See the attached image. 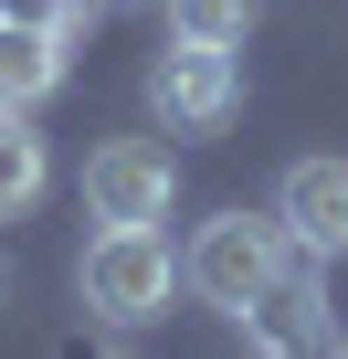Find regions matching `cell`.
Segmentation results:
<instances>
[{
    "label": "cell",
    "mask_w": 348,
    "mask_h": 359,
    "mask_svg": "<svg viewBox=\"0 0 348 359\" xmlns=\"http://www.w3.org/2000/svg\"><path fill=\"white\" fill-rule=\"evenodd\" d=\"M106 359H127V348H106Z\"/></svg>",
    "instance_id": "cell-11"
},
{
    "label": "cell",
    "mask_w": 348,
    "mask_h": 359,
    "mask_svg": "<svg viewBox=\"0 0 348 359\" xmlns=\"http://www.w3.org/2000/svg\"><path fill=\"white\" fill-rule=\"evenodd\" d=\"M274 222H285L295 254L337 264V254H348V158H295V169L274 180Z\"/></svg>",
    "instance_id": "cell-6"
},
{
    "label": "cell",
    "mask_w": 348,
    "mask_h": 359,
    "mask_svg": "<svg viewBox=\"0 0 348 359\" xmlns=\"http://www.w3.org/2000/svg\"><path fill=\"white\" fill-rule=\"evenodd\" d=\"M169 32H180V43H243L253 32V0H169Z\"/></svg>",
    "instance_id": "cell-9"
},
{
    "label": "cell",
    "mask_w": 348,
    "mask_h": 359,
    "mask_svg": "<svg viewBox=\"0 0 348 359\" xmlns=\"http://www.w3.org/2000/svg\"><path fill=\"white\" fill-rule=\"evenodd\" d=\"M148 106L180 127V137H211V127H232V106H243L232 43H180V32H169V43H158V64H148Z\"/></svg>",
    "instance_id": "cell-3"
},
{
    "label": "cell",
    "mask_w": 348,
    "mask_h": 359,
    "mask_svg": "<svg viewBox=\"0 0 348 359\" xmlns=\"http://www.w3.org/2000/svg\"><path fill=\"white\" fill-rule=\"evenodd\" d=\"M43 180H53V158H43L32 116H11V106H0V222H11V212H32V201H43Z\"/></svg>",
    "instance_id": "cell-8"
},
{
    "label": "cell",
    "mask_w": 348,
    "mask_h": 359,
    "mask_svg": "<svg viewBox=\"0 0 348 359\" xmlns=\"http://www.w3.org/2000/svg\"><path fill=\"white\" fill-rule=\"evenodd\" d=\"M253 359H274V348H253Z\"/></svg>",
    "instance_id": "cell-13"
},
{
    "label": "cell",
    "mask_w": 348,
    "mask_h": 359,
    "mask_svg": "<svg viewBox=\"0 0 348 359\" xmlns=\"http://www.w3.org/2000/svg\"><path fill=\"white\" fill-rule=\"evenodd\" d=\"M337 359H348V338H337Z\"/></svg>",
    "instance_id": "cell-12"
},
{
    "label": "cell",
    "mask_w": 348,
    "mask_h": 359,
    "mask_svg": "<svg viewBox=\"0 0 348 359\" xmlns=\"http://www.w3.org/2000/svg\"><path fill=\"white\" fill-rule=\"evenodd\" d=\"M74 285H85V317H106V327H148V317H169V296H180V254H169L158 222H106V233L85 243Z\"/></svg>",
    "instance_id": "cell-1"
},
{
    "label": "cell",
    "mask_w": 348,
    "mask_h": 359,
    "mask_svg": "<svg viewBox=\"0 0 348 359\" xmlns=\"http://www.w3.org/2000/svg\"><path fill=\"white\" fill-rule=\"evenodd\" d=\"M285 264H295V243H285V222H274V212H264V222H253V212H211V222H201V243L180 254V285H190L201 306H222V317H253V306H264V285H274Z\"/></svg>",
    "instance_id": "cell-2"
},
{
    "label": "cell",
    "mask_w": 348,
    "mask_h": 359,
    "mask_svg": "<svg viewBox=\"0 0 348 359\" xmlns=\"http://www.w3.org/2000/svg\"><path fill=\"white\" fill-rule=\"evenodd\" d=\"M64 53H74V32H32V22H0V106H11V116H32V106L64 85Z\"/></svg>",
    "instance_id": "cell-7"
},
{
    "label": "cell",
    "mask_w": 348,
    "mask_h": 359,
    "mask_svg": "<svg viewBox=\"0 0 348 359\" xmlns=\"http://www.w3.org/2000/svg\"><path fill=\"white\" fill-rule=\"evenodd\" d=\"M0 22H32V32H85V0H0Z\"/></svg>",
    "instance_id": "cell-10"
},
{
    "label": "cell",
    "mask_w": 348,
    "mask_h": 359,
    "mask_svg": "<svg viewBox=\"0 0 348 359\" xmlns=\"http://www.w3.org/2000/svg\"><path fill=\"white\" fill-rule=\"evenodd\" d=\"M169 191H180V169H169L158 137H106L85 158V212L95 222H169Z\"/></svg>",
    "instance_id": "cell-4"
},
{
    "label": "cell",
    "mask_w": 348,
    "mask_h": 359,
    "mask_svg": "<svg viewBox=\"0 0 348 359\" xmlns=\"http://www.w3.org/2000/svg\"><path fill=\"white\" fill-rule=\"evenodd\" d=\"M243 327H253V348H274V359H337V306H327V285H316V254H295Z\"/></svg>",
    "instance_id": "cell-5"
}]
</instances>
